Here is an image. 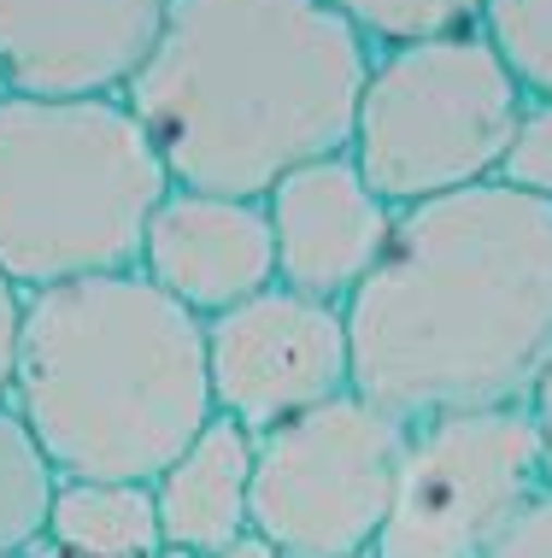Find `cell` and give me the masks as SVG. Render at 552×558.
<instances>
[{
	"instance_id": "ffe728a7",
	"label": "cell",
	"mask_w": 552,
	"mask_h": 558,
	"mask_svg": "<svg viewBox=\"0 0 552 558\" xmlns=\"http://www.w3.org/2000/svg\"><path fill=\"white\" fill-rule=\"evenodd\" d=\"M529 412H535V435H541V464H547V488H552V359L541 365L529 388Z\"/></svg>"
},
{
	"instance_id": "ba28073f",
	"label": "cell",
	"mask_w": 552,
	"mask_h": 558,
	"mask_svg": "<svg viewBox=\"0 0 552 558\" xmlns=\"http://www.w3.org/2000/svg\"><path fill=\"white\" fill-rule=\"evenodd\" d=\"M206 376L212 405L259 441L289 417L353 395L347 306L271 282L265 294L206 318Z\"/></svg>"
},
{
	"instance_id": "5b68a950",
	"label": "cell",
	"mask_w": 552,
	"mask_h": 558,
	"mask_svg": "<svg viewBox=\"0 0 552 558\" xmlns=\"http://www.w3.org/2000/svg\"><path fill=\"white\" fill-rule=\"evenodd\" d=\"M524 88L482 29L370 53L353 118V165L394 213L494 183L524 118Z\"/></svg>"
},
{
	"instance_id": "8fae6325",
	"label": "cell",
	"mask_w": 552,
	"mask_h": 558,
	"mask_svg": "<svg viewBox=\"0 0 552 558\" xmlns=\"http://www.w3.org/2000/svg\"><path fill=\"white\" fill-rule=\"evenodd\" d=\"M136 270L154 289H165L176 306H188L194 318H218L277 282L271 213H265V201L171 189L147 218Z\"/></svg>"
},
{
	"instance_id": "cb8c5ba5",
	"label": "cell",
	"mask_w": 552,
	"mask_h": 558,
	"mask_svg": "<svg viewBox=\"0 0 552 558\" xmlns=\"http://www.w3.org/2000/svg\"><path fill=\"white\" fill-rule=\"evenodd\" d=\"M353 558H377V553H353Z\"/></svg>"
},
{
	"instance_id": "4fadbf2b",
	"label": "cell",
	"mask_w": 552,
	"mask_h": 558,
	"mask_svg": "<svg viewBox=\"0 0 552 558\" xmlns=\"http://www.w3.org/2000/svg\"><path fill=\"white\" fill-rule=\"evenodd\" d=\"M41 541L71 558H159L165 530L154 482H59Z\"/></svg>"
},
{
	"instance_id": "9a60e30c",
	"label": "cell",
	"mask_w": 552,
	"mask_h": 558,
	"mask_svg": "<svg viewBox=\"0 0 552 558\" xmlns=\"http://www.w3.org/2000/svg\"><path fill=\"white\" fill-rule=\"evenodd\" d=\"M370 53L417 48V41L465 36L482 19V0H323Z\"/></svg>"
},
{
	"instance_id": "e0dca14e",
	"label": "cell",
	"mask_w": 552,
	"mask_h": 558,
	"mask_svg": "<svg viewBox=\"0 0 552 558\" xmlns=\"http://www.w3.org/2000/svg\"><path fill=\"white\" fill-rule=\"evenodd\" d=\"M494 183L517 189V194H535V201L552 206V100H529L524 107Z\"/></svg>"
},
{
	"instance_id": "ac0fdd59",
	"label": "cell",
	"mask_w": 552,
	"mask_h": 558,
	"mask_svg": "<svg viewBox=\"0 0 552 558\" xmlns=\"http://www.w3.org/2000/svg\"><path fill=\"white\" fill-rule=\"evenodd\" d=\"M24 289L0 270V405H12V383H19V347H24Z\"/></svg>"
},
{
	"instance_id": "603a6c76",
	"label": "cell",
	"mask_w": 552,
	"mask_h": 558,
	"mask_svg": "<svg viewBox=\"0 0 552 558\" xmlns=\"http://www.w3.org/2000/svg\"><path fill=\"white\" fill-rule=\"evenodd\" d=\"M159 558H194V553H176V547H165V553H159Z\"/></svg>"
},
{
	"instance_id": "7a4b0ae2",
	"label": "cell",
	"mask_w": 552,
	"mask_h": 558,
	"mask_svg": "<svg viewBox=\"0 0 552 558\" xmlns=\"http://www.w3.org/2000/svg\"><path fill=\"white\" fill-rule=\"evenodd\" d=\"M370 48L323 0H171L124 107L171 189L265 201L353 147Z\"/></svg>"
},
{
	"instance_id": "44dd1931",
	"label": "cell",
	"mask_w": 552,
	"mask_h": 558,
	"mask_svg": "<svg viewBox=\"0 0 552 558\" xmlns=\"http://www.w3.org/2000/svg\"><path fill=\"white\" fill-rule=\"evenodd\" d=\"M212 558H282L277 547H271V541H265V535H242V541H230V547H223V553H212Z\"/></svg>"
},
{
	"instance_id": "d6986e66",
	"label": "cell",
	"mask_w": 552,
	"mask_h": 558,
	"mask_svg": "<svg viewBox=\"0 0 552 558\" xmlns=\"http://www.w3.org/2000/svg\"><path fill=\"white\" fill-rule=\"evenodd\" d=\"M488 558H552V488L500 535V547Z\"/></svg>"
},
{
	"instance_id": "d4e9b609",
	"label": "cell",
	"mask_w": 552,
	"mask_h": 558,
	"mask_svg": "<svg viewBox=\"0 0 552 558\" xmlns=\"http://www.w3.org/2000/svg\"><path fill=\"white\" fill-rule=\"evenodd\" d=\"M0 95H7V88H0Z\"/></svg>"
},
{
	"instance_id": "30bf717a",
	"label": "cell",
	"mask_w": 552,
	"mask_h": 558,
	"mask_svg": "<svg viewBox=\"0 0 552 558\" xmlns=\"http://www.w3.org/2000/svg\"><path fill=\"white\" fill-rule=\"evenodd\" d=\"M277 235V282L294 294L347 306L359 282L382 265L388 241H394L400 213L365 183L353 154L311 159L289 171L265 194Z\"/></svg>"
},
{
	"instance_id": "5bb4252c",
	"label": "cell",
	"mask_w": 552,
	"mask_h": 558,
	"mask_svg": "<svg viewBox=\"0 0 552 558\" xmlns=\"http://www.w3.org/2000/svg\"><path fill=\"white\" fill-rule=\"evenodd\" d=\"M53 464L41 459L36 435L12 405H0V558L29 553L48 535V506H53Z\"/></svg>"
},
{
	"instance_id": "8992f818",
	"label": "cell",
	"mask_w": 552,
	"mask_h": 558,
	"mask_svg": "<svg viewBox=\"0 0 552 558\" xmlns=\"http://www.w3.org/2000/svg\"><path fill=\"white\" fill-rule=\"evenodd\" d=\"M547 494L529 400L436 412L406 424L377 558H488Z\"/></svg>"
},
{
	"instance_id": "3957f363",
	"label": "cell",
	"mask_w": 552,
	"mask_h": 558,
	"mask_svg": "<svg viewBox=\"0 0 552 558\" xmlns=\"http://www.w3.org/2000/svg\"><path fill=\"white\" fill-rule=\"evenodd\" d=\"M12 412L59 482H154L218 417L206 318L142 270L29 294Z\"/></svg>"
},
{
	"instance_id": "9c48e42d",
	"label": "cell",
	"mask_w": 552,
	"mask_h": 558,
	"mask_svg": "<svg viewBox=\"0 0 552 558\" xmlns=\"http://www.w3.org/2000/svg\"><path fill=\"white\" fill-rule=\"evenodd\" d=\"M171 0H0V88L29 100H124Z\"/></svg>"
},
{
	"instance_id": "6da1fadb",
	"label": "cell",
	"mask_w": 552,
	"mask_h": 558,
	"mask_svg": "<svg viewBox=\"0 0 552 558\" xmlns=\"http://www.w3.org/2000/svg\"><path fill=\"white\" fill-rule=\"evenodd\" d=\"M353 395L424 424L529 400L552 359V206L476 183L406 206L347 300Z\"/></svg>"
},
{
	"instance_id": "7402d4cb",
	"label": "cell",
	"mask_w": 552,
	"mask_h": 558,
	"mask_svg": "<svg viewBox=\"0 0 552 558\" xmlns=\"http://www.w3.org/2000/svg\"><path fill=\"white\" fill-rule=\"evenodd\" d=\"M19 558H71V553H59V547H48V541H36V547L19 553Z\"/></svg>"
},
{
	"instance_id": "2e32d148",
	"label": "cell",
	"mask_w": 552,
	"mask_h": 558,
	"mask_svg": "<svg viewBox=\"0 0 552 558\" xmlns=\"http://www.w3.org/2000/svg\"><path fill=\"white\" fill-rule=\"evenodd\" d=\"M476 29L524 100H552V0H482Z\"/></svg>"
},
{
	"instance_id": "277c9868",
	"label": "cell",
	"mask_w": 552,
	"mask_h": 558,
	"mask_svg": "<svg viewBox=\"0 0 552 558\" xmlns=\"http://www.w3.org/2000/svg\"><path fill=\"white\" fill-rule=\"evenodd\" d=\"M165 194L171 177L124 100L0 95V270L24 294L136 270Z\"/></svg>"
},
{
	"instance_id": "7c38bea8",
	"label": "cell",
	"mask_w": 552,
	"mask_h": 558,
	"mask_svg": "<svg viewBox=\"0 0 552 558\" xmlns=\"http://www.w3.org/2000/svg\"><path fill=\"white\" fill-rule=\"evenodd\" d=\"M247 500H253V435L223 412L194 435L171 471L154 476L165 547L194 558H212L253 530Z\"/></svg>"
},
{
	"instance_id": "52a82bcc",
	"label": "cell",
	"mask_w": 552,
	"mask_h": 558,
	"mask_svg": "<svg viewBox=\"0 0 552 558\" xmlns=\"http://www.w3.org/2000/svg\"><path fill=\"white\" fill-rule=\"evenodd\" d=\"M406 424L365 395H341L253 441V535L282 558H353L382 535Z\"/></svg>"
}]
</instances>
